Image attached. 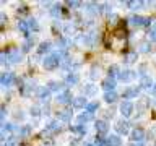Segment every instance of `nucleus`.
Masks as SVG:
<instances>
[{"mask_svg": "<svg viewBox=\"0 0 156 146\" xmlns=\"http://www.w3.org/2000/svg\"><path fill=\"white\" fill-rule=\"evenodd\" d=\"M57 64H59V55H57V54L49 55V57L44 60V67H46V68H54Z\"/></svg>", "mask_w": 156, "mask_h": 146, "instance_id": "1", "label": "nucleus"}, {"mask_svg": "<svg viewBox=\"0 0 156 146\" xmlns=\"http://www.w3.org/2000/svg\"><path fill=\"white\" fill-rule=\"evenodd\" d=\"M132 110H133V106H132V102H129V101H125V102L120 106V112L124 114L125 117H129L132 114Z\"/></svg>", "mask_w": 156, "mask_h": 146, "instance_id": "2", "label": "nucleus"}, {"mask_svg": "<svg viewBox=\"0 0 156 146\" xmlns=\"http://www.w3.org/2000/svg\"><path fill=\"white\" fill-rule=\"evenodd\" d=\"M143 130H140V128H135L133 131H132V135H130V138L133 141H140V140H143Z\"/></svg>", "mask_w": 156, "mask_h": 146, "instance_id": "3", "label": "nucleus"}, {"mask_svg": "<svg viewBox=\"0 0 156 146\" xmlns=\"http://www.w3.org/2000/svg\"><path fill=\"white\" fill-rule=\"evenodd\" d=\"M116 131H117V133H120V135H125L127 133V123H125V122H117Z\"/></svg>", "mask_w": 156, "mask_h": 146, "instance_id": "4", "label": "nucleus"}, {"mask_svg": "<svg viewBox=\"0 0 156 146\" xmlns=\"http://www.w3.org/2000/svg\"><path fill=\"white\" fill-rule=\"evenodd\" d=\"M116 99H117V94L114 91H109V93L104 94V101H106V102H114Z\"/></svg>", "mask_w": 156, "mask_h": 146, "instance_id": "5", "label": "nucleus"}, {"mask_svg": "<svg viewBox=\"0 0 156 146\" xmlns=\"http://www.w3.org/2000/svg\"><path fill=\"white\" fill-rule=\"evenodd\" d=\"M120 145V138L119 137H111L107 140V146H119Z\"/></svg>", "mask_w": 156, "mask_h": 146, "instance_id": "6", "label": "nucleus"}, {"mask_svg": "<svg viewBox=\"0 0 156 146\" xmlns=\"http://www.w3.org/2000/svg\"><path fill=\"white\" fill-rule=\"evenodd\" d=\"M96 127H98V130L99 131H101V133H103V131H107V128H109V125H107L106 123V122H98V123H96Z\"/></svg>", "mask_w": 156, "mask_h": 146, "instance_id": "7", "label": "nucleus"}, {"mask_svg": "<svg viewBox=\"0 0 156 146\" xmlns=\"http://www.w3.org/2000/svg\"><path fill=\"white\" fill-rule=\"evenodd\" d=\"M103 88L106 89L107 93H109L111 89L114 88V81H112V80H106V81H104V85H103Z\"/></svg>", "mask_w": 156, "mask_h": 146, "instance_id": "8", "label": "nucleus"}, {"mask_svg": "<svg viewBox=\"0 0 156 146\" xmlns=\"http://www.w3.org/2000/svg\"><path fill=\"white\" fill-rule=\"evenodd\" d=\"M49 49H51V44H47V42L41 44V47H39V54H44V52H47Z\"/></svg>", "mask_w": 156, "mask_h": 146, "instance_id": "9", "label": "nucleus"}, {"mask_svg": "<svg viewBox=\"0 0 156 146\" xmlns=\"http://www.w3.org/2000/svg\"><path fill=\"white\" fill-rule=\"evenodd\" d=\"M10 80H13V75H10V73H5V75L2 76L3 85H8V81H10Z\"/></svg>", "mask_w": 156, "mask_h": 146, "instance_id": "10", "label": "nucleus"}, {"mask_svg": "<svg viewBox=\"0 0 156 146\" xmlns=\"http://www.w3.org/2000/svg\"><path fill=\"white\" fill-rule=\"evenodd\" d=\"M86 109H88V112H89V114H91V112H94V109H98V102L88 104V106H86Z\"/></svg>", "mask_w": 156, "mask_h": 146, "instance_id": "11", "label": "nucleus"}, {"mask_svg": "<svg viewBox=\"0 0 156 146\" xmlns=\"http://www.w3.org/2000/svg\"><path fill=\"white\" fill-rule=\"evenodd\" d=\"M73 104H75L77 107H83L86 102H85V99H83V97H80V99H75V101H73Z\"/></svg>", "mask_w": 156, "mask_h": 146, "instance_id": "12", "label": "nucleus"}, {"mask_svg": "<svg viewBox=\"0 0 156 146\" xmlns=\"http://www.w3.org/2000/svg\"><path fill=\"white\" fill-rule=\"evenodd\" d=\"M138 94V89H127L125 91V97H129V96H137Z\"/></svg>", "mask_w": 156, "mask_h": 146, "instance_id": "13", "label": "nucleus"}, {"mask_svg": "<svg viewBox=\"0 0 156 146\" xmlns=\"http://www.w3.org/2000/svg\"><path fill=\"white\" fill-rule=\"evenodd\" d=\"M60 102H68V101H70V94H68V93H65V94H62L60 96Z\"/></svg>", "mask_w": 156, "mask_h": 146, "instance_id": "14", "label": "nucleus"}, {"mask_svg": "<svg viewBox=\"0 0 156 146\" xmlns=\"http://www.w3.org/2000/svg\"><path fill=\"white\" fill-rule=\"evenodd\" d=\"M60 117L64 120H70V117H72V112L70 110H67V112H64V114H60Z\"/></svg>", "mask_w": 156, "mask_h": 146, "instance_id": "15", "label": "nucleus"}, {"mask_svg": "<svg viewBox=\"0 0 156 146\" xmlns=\"http://www.w3.org/2000/svg\"><path fill=\"white\" fill-rule=\"evenodd\" d=\"M37 94H41L42 97H46L47 94H49V91H47V89H39V91H37Z\"/></svg>", "mask_w": 156, "mask_h": 146, "instance_id": "16", "label": "nucleus"}, {"mask_svg": "<svg viewBox=\"0 0 156 146\" xmlns=\"http://www.w3.org/2000/svg\"><path fill=\"white\" fill-rule=\"evenodd\" d=\"M77 76H75V75H70V76H68V83H75V81H77Z\"/></svg>", "mask_w": 156, "mask_h": 146, "instance_id": "17", "label": "nucleus"}]
</instances>
